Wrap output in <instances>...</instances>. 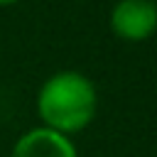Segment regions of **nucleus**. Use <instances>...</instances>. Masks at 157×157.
<instances>
[{
    "label": "nucleus",
    "mask_w": 157,
    "mask_h": 157,
    "mask_svg": "<svg viewBox=\"0 0 157 157\" xmlns=\"http://www.w3.org/2000/svg\"><path fill=\"white\" fill-rule=\"evenodd\" d=\"M98 110L96 83L74 69L56 71L44 78L37 91V115L44 128H52L61 135L81 132L91 125Z\"/></svg>",
    "instance_id": "obj_1"
},
{
    "label": "nucleus",
    "mask_w": 157,
    "mask_h": 157,
    "mask_svg": "<svg viewBox=\"0 0 157 157\" xmlns=\"http://www.w3.org/2000/svg\"><path fill=\"white\" fill-rule=\"evenodd\" d=\"M108 25L123 42H145L157 32V5L152 0H118L110 7Z\"/></svg>",
    "instance_id": "obj_2"
},
{
    "label": "nucleus",
    "mask_w": 157,
    "mask_h": 157,
    "mask_svg": "<svg viewBox=\"0 0 157 157\" xmlns=\"http://www.w3.org/2000/svg\"><path fill=\"white\" fill-rule=\"evenodd\" d=\"M10 157H78V150L69 135L37 125L15 140Z\"/></svg>",
    "instance_id": "obj_3"
},
{
    "label": "nucleus",
    "mask_w": 157,
    "mask_h": 157,
    "mask_svg": "<svg viewBox=\"0 0 157 157\" xmlns=\"http://www.w3.org/2000/svg\"><path fill=\"white\" fill-rule=\"evenodd\" d=\"M15 2H20V0H0V7H7V5H15Z\"/></svg>",
    "instance_id": "obj_4"
},
{
    "label": "nucleus",
    "mask_w": 157,
    "mask_h": 157,
    "mask_svg": "<svg viewBox=\"0 0 157 157\" xmlns=\"http://www.w3.org/2000/svg\"><path fill=\"white\" fill-rule=\"evenodd\" d=\"M152 2H157V0H152Z\"/></svg>",
    "instance_id": "obj_5"
},
{
    "label": "nucleus",
    "mask_w": 157,
    "mask_h": 157,
    "mask_svg": "<svg viewBox=\"0 0 157 157\" xmlns=\"http://www.w3.org/2000/svg\"><path fill=\"white\" fill-rule=\"evenodd\" d=\"M155 5H157V2H155Z\"/></svg>",
    "instance_id": "obj_6"
}]
</instances>
